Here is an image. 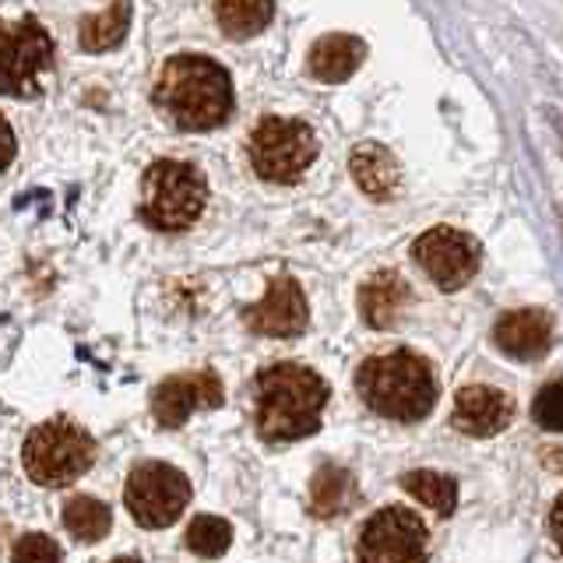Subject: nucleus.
<instances>
[{
	"instance_id": "1",
	"label": "nucleus",
	"mask_w": 563,
	"mask_h": 563,
	"mask_svg": "<svg viewBox=\"0 0 563 563\" xmlns=\"http://www.w3.org/2000/svg\"><path fill=\"white\" fill-rule=\"evenodd\" d=\"M331 387L299 363H275L254 380V430L268 444H292L321 430Z\"/></svg>"
},
{
	"instance_id": "2",
	"label": "nucleus",
	"mask_w": 563,
	"mask_h": 563,
	"mask_svg": "<svg viewBox=\"0 0 563 563\" xmlns=\"http://www.w3.org/2000/svg\"><path fill=\"white\" fill-rule=\"evenodd\" d=\"M152 99L158 113L180 131H216L233 113V81L222 64L198 53H180L158 70Z\"/></svg>"
},
{
	"instance_id": "3",
	"label": "nucleus",
	"mask_w": 563,
	"mask_h": 563,
	"mask_svg": "<svg viewBox=\"0 0 563 563\" xmlns=\"http://www.w3.org/2000/svg\"><path fill=\"white\" fill-rule=\"evenodd\" d=\"M356 391L369 412L391 422H419L437 405V374L412 349H391L369 356L356 369Z\"/></svg>"
},
{
	"instance_id": "4",
	"label": "nucleus",
	"mask_w": 563,
	"mask_h": 563,
	"mask_svg": "<svg viewBox=\"0 0 563 563\" xmlns=\"http://www.w3.org/2000/svg\"><path fill=\"white\" fill-rule=\"evenodd\" d=\"M22 465L35 486H70L96 465V440L64 416L46 419L25 437Z\"/></svg>"
},
{
	"instance_id": "5",
	"label": "nucleus",
	"mask_w": 563,
	"mask_h": 563,
	"mask_svg": "<svg viewBox=\"0 0 563 563\" xmlns=\"http://www.w3.org/2000/svg\"><path fill=\"white\" fill-rule=\"evenodd\" d=\"M208 201L205 176L180 158H158L141 180V219L158 233H180L201 219Z\"/></svg>"
},
{
	"instance_id": "6",
	"label": "nucleus",
	"mask_w": 563,
	"mask_h": 563,
	"mask_svg": "<svg viewBox=\"0 0 563 563\" xmlns=\"http://www.w3.org/2000/svg\"><path fill=\"white\" fill-rule=\"evenodd\" d=\"M53 64V40L35 18L0 22V96H40L43 75Z\"/></svg>"
},
{
	"instance_id": "7",
	"label": "nucleus",
	"mask_w": 563,
	"mask_h": 563,
	"mask_svg": "<svg viewBox=\"0 0 563 563\" xmlns=\"http://www.w3.org/2000/svg\"><path fill=\"white\" fill-rule=\"evenodd\" d=\"M317 158V137L303 120L264 117L251 134V166L261 180L292 184Z\"/></svg>"
},
{
	"instance_id": "8",
	"label": "nucleus",
	"mask_w": 563,
	"mask_h": 563,
	"mask_svg": "<svg viewBox=\"0 0 563 563\" xmlns=\"http://www.w3.org/2000/svg\"><path fill=\"white\" fill-rule=\"evenodd\" d=\"M360 563H427L430 532L416 510L401 504H387L369 515L356 539Z\"/></svg>"
},
{
	"instance_id": "9",
	"label": "nucleus",
	"mask_w": 563,
	"mask_h": 563,
	"mask_svg": "<svg viewBox=\"0 0 563 563\" xmlns=\"http://www.w3.org/2000/svg\"><path fill=\"white\" fill-rule=\"evenodd\" d=\"M123 504L141 528H166L190 504V479L166 462H141L128 475Z\"/></svg>"
},
{
	"instance_id": "10",
	"label": "nucleus",
	"mask_w": 563,
	"mask_h": 563,
	"mask_svg": "<svg viewBox=\"0 0 563 563\" xmlns=\"http://www.w3.org/2000/svg\"><path fill=\"white\" fill-rule=\"evenodd\" d=\"M412 257L419 268L433 278V286L444 292L468 286L475 272H479V243L451 225L427 229V233L412 243Z\"/></svg>"
},
{
	"instance_id": "11",
	"label": "nucleus",
	"mask_w": 563,
	"mask_h": 563,
	"mask_svg": "<svg viewBox=\"0 0 563 563\" xmlns=\"http://www.w3.org/2000/svg\"><path fill=\"white\" fill-rule=\"evenodd\" d=\"M222 380L211 369L198 374H176L166 377L152 395V416L163 430H176L198 412V409H219L222 405Z\"/></svg>"
},
{
	"instance_id": "12",
	"label": "nucleus",
	"mask_w": 563,
	"mask_h": 563,
	"mask_svg": "<svg viewBox=\"0 0 563 563\" xmlns=\"http://www.w3.org/2000/svg\"><path fill=\"white\" fill-rule=\"evenodd\" d=\"M307 321H310L307 296L299 289V282L289 275L272 278L261 303L243 310V324L257 334H268V339H296V334L307 331Z\"/></svg>"
},
{
	"instance_id": "13",
	"label": "nucleus",
	"mask_w": 563,
	"mask_h": 563,
	"mask_svg": "<svg viewBox=\"0 0 563 563\" xmlns=\"http://www.w3.org/2000/svg\"><path fill=\"white\" fill-rule=\"evenodd\" d=\"M515 419V398L489 384H465L454 395L451 427L465 437H497Z\"/></svg>"
},
{
	"instance_id": "14",
	"label": "nucleus",
	"mask_w": 563,
	"mask_h": 563,
	"mask_svg": "<svg viewBox=\"0 0 563 563\" xmlns=\"http://www.w3.org/2000/svg\"><path fill=\"white\" fill-rule=\"evenodd\" d=\"M553 339V324L545 310H510L493 328V342L515 360H539Z\"/></svg>"
},
{
	"instance_id": "15",
	"label": "nucleus",
	"mask_w": 563,
	"mask_h": 563,
	"mask_svg": "<svg viewBox=\"0 0 563 563\" xmlns=\"http://www.w3.org/2000/svg\"><path fill=\"white\" fill-rule=\"evenodd\" d=\"M363 57H366V43L363 40H356V35H349V32H331V35H324V40H317L310 46L307 70L317 81L339 85V81L356 75Z\"/></svg>"
},
{
	"instance_id": "16",
	"label": "nucleus",
	"mask_w": 563,
	"mask_h": 563,
	"mask_svg": "<svg viewBox=\"0 0 563 563\" xmlns=\"http://www.w3.org/2000/svg\"><path fill=\"white\" fill-rule=\"evenodd\" d=\"M409 282H405L398 272H377L363 282L360 289V313L369 328H380L387 331L391 328L401 310L409 307Z\"/></svg>"
},
{
	"instance_id": "17",
	"label": "nucleus",
	"mask_w": 563,
	"mask_h": 563,
	"mask_svg": "<svg viewBox=\"0 0 563 563\" xmlns=\"http://www.w3.org/2000/svg\"><path fill=\"white\" fill-rule=\"evenodd\" d=\"M349 169H352V180L360 184V190L366 194V198L391 201L398 194L401 173H398L395 155L387 152L384 145H360L356 152H352Z\"/></svg>"
},
{
	"instance_id": "18",
	"label": "nucleus",
	"mask_w": 563,
	"mask_h": 563,
	"mask_svg": "<svg viewBox=\"0 0 563 563\" xmlns=\"http://www.w3.org/2000/svg\"><path fill=\"white\" fill-rule=\"evenodd\" d=\"M401 489L416 497L419 504H427L437 518H451L457 507V483L448 472H433V468H412L401 475Z\"/></svg>"
},
{
	"instance_id": "19",
	"label": "nucleus",
	"mask_w": 563,
	"mask_h": 563,
	"mask_svg": "<svg viewBox=\"0 0 563 563\" xmlns=\"http://www.w3.org/2000/svg\"><path fill=\"white\" fill-rule=\"evenodd\" d=\"M131 29V0H117L102 14L85 18L78 25V43L88 53H106L123 43V35Z\"/></svg>"
},
{
	"instance_id": "20",
	"label": "nucleus",
	"mask_w": 563,
	"mask_h": 563,
	"mask_svg": "<svg viewBox=\"0 0 563 563\" xmlns=\"http://www.w3.org/2000/svg\"><path fill=\"white\" fill-rule=\"evenodd\" d=\"M275 0H216L219 29L233 40H251L272 25Z\"/></svg>"
},
{
	"instance_id": "21",
	"label": "nucleus",
	"mask_w": 563,
	"mask_h": 563,
	"mask_svg": "<svg viewBox=\"0 0 563 563\" xmlns=\"http://www.w3.org/2000/svg\"><path fill=\"white\" fill-rule=\"evenodd\" d=\"M113 515L96 497H70L64 504V528L75 542H102L110 536Z\"/></svg>"
},
{
	"instance_id": "22",
	"label": "nucleus",
	"mask_w": 563,
	"mask_h": 563,
	"mask_svg": "<svg viewBox=\"0 0 563 563\" xmlns=\"http://www.w3.org/2000/svg\"><path fill=\"white\" fill-rule=\"evenodd\" d=\"M349 493L352 479L342 465H324L321 472L310 479V507L317 518H334L349 507Z\"/></svg>"
},
{
	"instance_id": "23",
	"label": "nucleus",
	"mask_w": 563,
	"mask_h": 563,
	"mask_svg": "<svg viewBox=\"0 0 563 563\" xmlns=\"http://www.w3.org/2000/svg\"><path fill=\"white\" fill-rule=\"evenodd\" d=\"M187 545L205 560H219L233 545V525L219 515H198L187 525Z\"/></svg>"
},
{
	"instance_id": "24",
	"label": "nucleus",
	"mask_w": 563,
	"mask_h": 563,
	"mask_svg": "<svg viewBox=\"0 0 563 563\" xmlns=\"http://www.w3.org/2000/svg\"><path fill=\"white\" fill-rule=\"evenodd\" d=\"M11 563H60V545L43 532H29L14 542Z\"/></svg>"
},
{
	"instance_id": "25",
	"label": "nucleus",
	"mask_w": 563,
	"mask_h": 563,
	"mask_svg": "<svg viewBox=\"0 0 563 563\" xmlns=\"http://www.w3.org/2000/svg\"><path fill=\"white\" fill-rule=\"evenodd\" d=\"M532 419L539 422L542 430H550V433L560 430V422H563L560 419V380H550L536 395V401H532Z\"/></svg>"
},
{
	"instance_id": "26",
	"label": "nucleus",
	"mask_w": 563,
	"mask_h": 563,
	"mask_svg": "<svg viewBox=\"0 0 563 563\" xmlns=\"http://www.w3.org/2000/svg\"><path fill=\"white\" fill-rule=\"evenodd\" d=\"M11 158H14V131H11V123L0 117V173L11 166Z\"/></svg>"
},
{
	"instance_id": "27",
	"label": "nucleus",
	"mask_w": 563,
	"mask_h": 563,
	"mask_svg": "<svg viewBox=\"0 0 563 563\" xmlns=\"http://www.w3.org/2000/svg\"><path fill=\"white\" fill-rule=\"evenodd\" d=\"M550 525H553V539L560 542V504L553 507V518H550Z\"/></svg>"
},
{
	"instance_id": "28",
	"label": "nucleus",
	"mask_w": 563,
	"mask_h": 563,
	"mask_svg": "<svg viewBox=\"0 0 563 563\" xmlns=\"http://www.w3.org/2000/svg\"><path fill=\"white\" fill-rule=\"evenodd\" d=\"M110 563H141L137 556H117V560H110Z\"/></svg>"
}]
</instances>
